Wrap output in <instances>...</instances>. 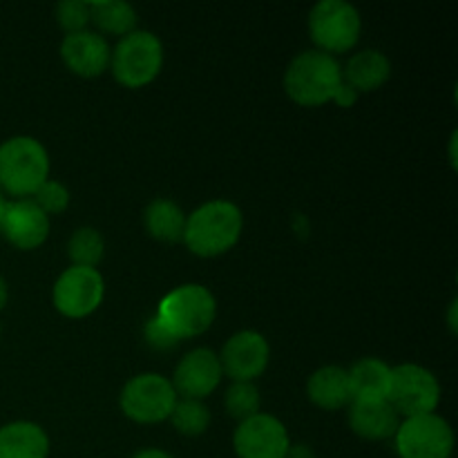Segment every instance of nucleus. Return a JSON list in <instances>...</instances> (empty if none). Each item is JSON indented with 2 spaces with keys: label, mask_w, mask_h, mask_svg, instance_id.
<instances>
[{
  "label": "nucleus",
  "mask_w": 458,
  "mask_h": 458,
  "mask_svg": "<svg viewBox=\"0 0 458 458\" xmlns=\"http://www.w3.org/2000/svg\"><path fill=\"white\" fill-rule=\"evenodd\" d=\"M233 447L237 458H284L291 438L280 419L259 411L237 425Z\"/></svg>",
  "instance_id": "obj_11"
},
{
  "label": "nucleus",
  "mask_w": 458,
  "mask_h": 458,
  "mask_svg": "<svg viewBox=\"0 0 458 458\" xmlns=\"http://www.w3.org/2000/svg\"><path fill=\"white\" fill-rule=\"evenodd\" d=\"M49 437L31 420H13L0 428V458H47Z\"/></svg>",
  "instance_id": "obj_19"
},
{
  "label": "nucleus",
  "mask_w": 458,
  "mask_h": 458,
  "mask_svg": "<svg viewBox=\"0 0 458 458\" xmlns=\"http://www.w3.org/2000/svg\"><path fill=\"white\" fill-rule=\"evenodd\" d=\"M284 458H316V454H313V450L309 445H291L289 452H286Z\"/></svg>",
  "instance_id": "obj_29"
},
{
  "label": "nucleus",
  "mask_w": 458,
  "mask_h": 458,
  "mask_svg": "<svg viewBox=\"0 0 458 458\" xmlns=\"http://www.w3.org/2000/svg\"><path fill=\"white\" fill-rule=\"evenodd\" d=\"M217 316L215 295L201 284H182L165 293L157 307L155 318L170 335L182 343L197 338L213 327Z\"/></svg>",
  "instance_id": "obj_4"
},
{
  "label": "nucleus",
  "mask_w": 458,
  "mask_h": 458,
  "mask_svg": "<svg viewBox=\"0 0 458 458\" xmlns=\"http://www.w3.org/2000/svg\"><path fill=\"white\" fill-rule=\"evenodd\" d=\"M349 410V428L356 437L365 441H387L394 438L401 416L394 411L387 401H352Z\"/></svg>",
  "instance_id": "obj_16"
},
{
  "label": "nucleus",
  "mask_w": 458,
  "mask_h": 458,
  "mask_svg": "<svg viewBox=\"0 0 458 458\" xmlns=\"http://www.w3.org/2000/svg\"><path fill=\"white\" fill-rule=\"evenodd\" d=\"M89 4V22L112 36H128L137 30V12L125 0H94Z\"/></svg>",
  "instance_id": "obj_22"
},
{
  "label": "nucleus",
  "mask_w": 458,
  "mask_h": 458,
  "mask_svg": "<svg viewBox=\"0 0 458 458\" xmlns=\"http://www.w3.org/2000/svg\"><path fill=\"white\" fill-rule=\"evenodd\" d=\"M454 311H456V302H452V313H450V327H452V331H456V318H454Z\"/></svg>",
  "instance_id": "obj_32"
},
{
  "label": "nucleus",
  "mask_w": 458,
  "mask_h": 458,
  "mask_svg": "<svg viewBox=\"0 0 458 458\" xmlns=\"http://www.w3.org/2000/svg\"><path fill=\"white\" fill-rule=\"evenodd\" d=\"M0 233L16 249L34 250L49 237V217L31 199L4 201Z\"/></svg>",
  "instance_id": "obj_14"
},
{
  "label": "nucleus",
  "mask_w": 458,
  "mask_h": 458,
  "mask_svg": "<svg viewBox=\"0 0 458 458\" xmlns=\"http://www.w3.org/2000/svg\"><path fill=\"white\" fill-rule=\"evenodd\" d=\"M177 398L170 378L161 374H139L125 383L119 405L134 423L155 425L170 419Z\"/></svg>",
  "instance_id": "obj_7"
},
{
  "label": "nucleus",
  "mask_w": 458,
  "mask_h": 458,
  "mask_svg": "<svg viewBox=\"0 0 458 458\" xmlns=\"http://www.w3.org/2000/svg\"><path fill=\"white\" fill-rule=\"evenodd\" d=\"M362 18L353 4L344 0H322L309 12V36L318 52L344 54L360 40Z\"/></svg>",
  "instance_id": "obj_6"
},
{
  "label": "nucleus",
  "mask_w": 458,
  "mask_h": 458,
  "mask_svg": "<svg viewBox=\"0 0 458 458\" xmlns=\"http://www.w3.org/2000/svg\"><path fill=\"white\" fill-rule=\"evenodd\" d=\"M103 298H106V280L97 268L70 267L54 282V307L70 320L92 316L103 304Z\"/></svg>",
  "instance_id": "obj_10"
},
{
  "label": "nucleus",
  "mask_w": 458,
  "mask_h": 458,
  "mask_svg": "<svg viewBox=\"0 0 458 458\" xmlns=\"http://www.w3.org/2000/svg\"><path fill=\"white\" fill-rule=\"evenodd\" d=\"M349 371L353 401H387L392 367L380 358H362Z\"/></svg>",
  "instance_id": "obj_20"
},
{
  "label": "nucleus",
  "mask_w": 458,
  "mask_h": 458,
  "mask_svg": "<svg viewBox=\"0 0 458 458\" xmlns=\"http://www.w3.org/2000/svg\"><path fill=\"white\" fill-rule=\"evenodd\" d=\"M3 208H4V197L3 192H0V215H3Z\"/></svg>",
  "instance_id": "obj_33"
},
{
  "label": "nucleus",
  "mask_w": 458,
  "mask_h": 458,
  "mask_svg": "<svg viewBox=\"0 0 458 458\" xmlns=\"http://www.w3.org/2000/svg\"><path fill=\"white\" fill-rule=\"evenodd\" d=\"M387 403L403 419L434 414L441 403V385L432 371L420 365L407 362L392 367Z\"/></svg>",
  "instance_id": "obj_8"
},
{
  "label": "nucleus",
  "mask_w": 458,
  "mask_h": 458,
  "mask_svg": "<svg viewBox=\"0 0 458 458\" xmlns=\"http://www.w3.org/2000/svg\"><path fill=\"white\" fill-rule=\"evenodd\" d=\"M110 45L97 31H76L65 34L61 43V58L72 74L81 79H97L110 70Z\"/></svg>",
  "instance_id": "obj_15"
},
{
  "label": "nucleus",
  "mask_w": 458,
  "mask_h": 458,
  "mask_svg": "<svg viewBox=\"0 0 458 458\" xmlns=\"http://www.w3.org/2000/svg\"><path fill=\"white\" fill-rule=\"evenodd\" d=\"M271 360V347L258 331H237L226 340L219 353L224 376L233 383H255L267 371Z\"/></svg>",
  "instance_id": "obj_12"
},
{
  "label": "nucleus",
  "mask_w": 458,
  "mask_h": 458,
  "mask_svg": "<svg viewBox=\"0 0 458 458\" xmlns=\"http://www.w3.org/2000/svg\"><path fill=\"white\" fill-rule=\"evenodd\" d=\"M244 231V215L240 206L228 199L201 204L186 217L183 244L197 258H219L240 242Z\"/></svg>",
  "instance_id": "obj_1"
},
{
  "label": "nucleus",
  "mask_w": 458,
  "mask_h": 458,
  "mask_svg": "<svg viewBox=\"0 0 458 458\" xmlns=\"http://www.w3.org/2000/svg\"><path fill=\"white\" fill-rule=\"evenodd\" d=\"M164 67V45L155 34L143 30L119 38L110 54V72L123 88L139 89L150 85Z\"/></svg>",
  "instance_id": "obj_5"
},
{
  "label": "nucleus",
  "mask_w": 458,
  "mask_h": 458,
  "mask_svg": "<svg viewBox=\"0 0 458 458\" xmlns=\"http://www.w3.org/2000/svg\"><path fill=\"white\" fill-rule=\"evenodd\" d=\"M394 441L401 458H450L454 452V432L437 411L403 420Z\"/></svg>",
  "instance_id": "obj_9"
},
{
  "label": "nucleus",
  "mask_w": 458,
  "mask_h": 458,
  "mask_svg": "<svg viewBox=\"0 0 458 458\" xmlns=\"http://www.w3.org/2000/svg\"><path fill=\"white\" fill-rule=\"evenodd\" d=\"M170 423L183 437H201L210 425V411L201 401H188V398H177Z\"/></svg>",
  "instance_id": "obj_24"
},
{
  "label": "nucleus",
  "mask_w": 458,
  "mask_h": 458,
  "mask_svg": "<svg viewBox=\"0 0 458 458\" xmlns=\"http://www.w3.org/2000/svg\"><path fill=\"white\" fill-rule=\"evenodd\" d=\"M307 396L316 407L325 411H338L352 405L353 394L349 371L343 367H320L309 376Z\"/></svg>",
  "instance_id": "obj_18"
},
{
  "label": "nucleus",
  "mask_w": 458,
  "mask_h": 458,
  "mask_svg": "<svg viewBox=\"0 0 458 458\" xmlns=\"http://www.w3.org/2000/svg\"><path fill=\"white\" fill-rule=\"evenodd\" d=\"M392 76V61L380 49H362L343 67V83L356 94H369L383 88Z\"/></svg>",
  "instance_id": "obj_17"
},
{
  "label": "nucleus",
  "mask_w": 458,
  "mask_h": 458,
  "mask_svg": "<svg viewBox=\"0 0 458 458\" xmlns=\"http://www.w3.org/2000/svg\"><path fill=\"white\" fill-rule=\"evenodd\" d=\"M106 253V242L103 235L92 226L76 228L67 242V255L72 259V267H88L97 268V264Z\"/></svg>",
  "instance_id": "obj_23"
},
{
  "label": "nucleus",
  "mask_w": 458,
  "mask_h": 458,
  "mask_svg": "<svg viewBox=\"0 0 458 458\" xmlns=\"http://www.w3.org/2000/svg\"><path fill=\"white\" fill-rule=\"evenodd\" d=\"M7 302H9V286L7 282H4V277L0 276V311L7 307Z\"/></svg>",
  "instance_id": "obj_31"
},
{
  "label": "nucleus",
  "mask_w": 458,
  "mask_h": 458,
  "mask_svg": "<svg viewBox=\"0 0 458 458\" xmlns=\"http://www.w3.org/2000/svg\"><path fill=\"white\" fill-rule=\"evenodd\" d=\"M143 335H146V343L150 344L155 352H170V349H174L179 344V340L174 338V335H170L168 331L159 325V320H157L155 316H152L150 320L146 322V327H143Z\"/></svg>",
  "instance_id": "obj_28"
},
{
  "label": "nucleus",
  "mask_w": 458,
  "mask_h": 458,
  "mask_svg": "<svg viewBox=\"0 0 458 458\" xmlns=\"http://www.w3.org/2000/svg\"><path fill=\"white\" fill-rule=\"evenodd\" d=\"M31 201H34L47 217L49 215H61L63 210H67V206H70V191H67L61 182L47 179V182L31 195Z\"/></svg>",
  "instance_id": "obj_26"
},
{
  "label": "nucleus",
  "mask_w": 458,
  "mask_h": 458,
  "mask_svg": "<svg viewBox=\"0 0 458 458\" xmlns=\"http://www.w3.org/2000/svg\"><path fill=\"white\" fill-rule=\"evenodd\" d=\"M132 458H173V456L164 450H141V452H137Z\"/></svg>",
  "instance_id": "obj_30"
},
{
  "label": "nucleus",
  "mask_w": 458,
  "mask_h": 458,
  "mask_svg": "<svg viewBox=\"0 0 458 458\" xmlns=\"http://www.w3.org/2000/svg\"><path fill=\"white\" fill-rule=\"evenodd\" d=\"M343 88V65L318 49L298 54L284 72V89L302 107H320L334 101Z\"/></svg>",
  "instance_id": "obj_2"
},
{
  "label": "nucleus",
  "mask_w": 458,
  "mask_h": 458,
  "mask_svg": "<svg viewBox=\"0 0 458 458\" xmlns=\"http://www.w3.org/2000/svg\"><path fill=\"white\" fill-rule=\"evenodd\" d=\"M56 22L67 34L83 31L89 22V4L83 0H63L56 4Z\"/></svg>",
  "instance_id": "obj_27"
},
{
  "label": "nucleus",
  "mask_w": 458,
  "mask_h": 458,
  "mask_svg": "<svg viewBox=\"0 0 458 458\" xmlns=\"http://www.w3.org/2000/svg\"><path fill=\"white\" fill-rule=\"evenodd\" d=\"M49 179V155L34 137H12L0 143V192L30 199Z\"/></svg>",
  "instance_id": "obj_3"
},
{
  "label": "nucleus",
  "mask_w": 458,
  "mask_h": 458,
  "mask_svg": "<svg viewBox=\"0 0 458 458\" xmlns=\"http://www.w3.org/2000/svg\"><path fill=\"white\" fill-rule=\"evenodd\" d=\"M224 407L233 419L242 423V420L259 414V407H262L259 389L255 387V383H233L224 396Z\"/></svg>",
  "instance_id": "obj_25"
},
{
  "label": "nucleus",
  "mask_w": 458,
  "mask_h": 458,
  "mask_svg": "<svg viewBox=\"0 0 458 458\" xmlns=\"http://www.w3.org/2000/svg\"><path fill=\"white\" fill-rule=\"evenodd\" d=\"M186 217L182 206L174 204L173 199H159L150 201L143 210V226L146 233L157 242H182L183 228H186Z\"/></svg>",
  "instance_id": "obj_21"
},
{
  "label": "nucleus",
  "mask_w": 458,
  "mask_h": 458,
  "mask_svg": "<svg viewBox=\"0 0 458 458\" xmlns=\"http://www.w3.org/2000/svg\"><path fill=\"white\" fill-rule=\"evenodd\" d=\"M224 378L219 356L210 349H192L182 360L177 362V369L173 376V387L179 398L188 401H204L215 389L219 387Z\"/></svg>",
  "instance_id": "obj_13"
}]
</instances>
